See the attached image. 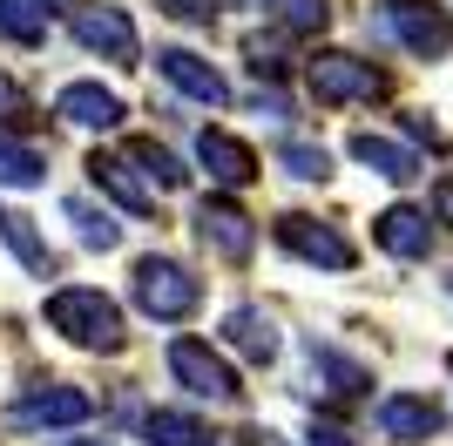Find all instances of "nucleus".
<instances>
[{"label": "nucleus", "mask_w": 453, "mask_h": 446, "mask_svg": "<svg viewBox=\"0 0 453 446\" xmlns=\"http://www.w3.org/2000/svg\"><path fill=\"white\" fill-rule=\"evenodd\" d=\"M48 325H55L68 345L81 352H122V304L109 291H95V284H68V291L48 297Z\"/></svg>", "instance_id": "1"}, {"label": "nucleus", "mask_w": 453, "mask_h": 446, "mask_svg": "<svg viewBox=\"0 0 453 446\" xmlns=\"http://www.w3.org/2000/svg\"><path fill=\"white\" fill-rule=\"evenodd\" d=\"M135 304L150 318H163V325H183L196 304H203V278H189L176 258H142L135 264V278H129Z\"/></svg>", "instance_id": "2"}, {"label": "nucleus", "mask_w": 453, "mask_h": 446, "mask_svg": "<svg viewBox=\"0 0 453 446\" xmlns=\"http://www.w3.org/2000/svg\"><path fill=\"white\" fill-rule=\"evenodd\" d=\"M379 20L399 35V48H413L419 61L453 55V14L440 0H379Z\"/></svg>", "instance_id": "3"}, {"label": "nucleus", "mask_w": 453, "mask_h": 446, "mask_svg": "<svg viewBox=\"0 0 453 446\" xmlns=\"http://www.w3.org/2000/svg\"><path fill=\"white\" fill-rule=\"evenodd\" d=\"M304 81H311V95H319L325 109H339V102H379L386 95V74L359 55H311Z\"/></svg>", "instance_id": "4"}, {"label": "nucleus", "mask_w": 453, "mask_h": 446, "mask_svg": "<svg viewBox=\"0 0 453 446\" xmlns=\"http://www.w3.org/2000/svg\"><path fill=\"white\" fill-rule=\"evenodd\" d=\"M170 372H176V386H189L196 399H217V406H237V399H244L237 372L224 365V352H210L203 338H176L170 345Z\"/></svg>", "instance_id": "5"}, {"label": "nucleus", "mask_w": 453, "mask_h": 446, "mask_svg": "<svg viewBox=\"0 0 453 446\" xmlns=\"http://www.w3.org/2000/svg\"><path fill=\"white\" fill-rule=\"evenodd\" d=\"M75 41L88 48V55H109V61H122V68H135V61H142L135 20L122 14V7H88V0H81V7H75Z\"/></svg>", "instance_id": "6"}, {"label": "nucleus", "mask_w": 453, "mask_h": 446, "mask_svg": "<svg viewBox=\"0 0 453 446\" xmlns=\"http://www.w3.org/2000/svg\"><path fill=\"white\" fill-rule=\"evenodd\" d=\"M278 243L304 264H325V271H352V264H359L352 237H339V230L319 223V217H278Z\"/></svg>", "instance_id": "7"}, {"label": "nucleus", "mask_w": 453, "mask_h": 446, "mask_svg": "<svg viewBox=\"0 0 453 446\" xmlns=\"http://www.w3.org/2000/svg\"><path fill=\"white\" fill-rule=\"evenodd\" d=\"M196 237H203L224 264H244L250 250H257V223H250L237 204H224V196H203V204H196Z\"/></svg>", "instance_id": "8"}, {"label": "nucleus", "mask_w": 453, "mask_h": 446, "mask_svg": "<svg viewBox=\"0 0 453 446\" xmlns=\"http://www.w3.org/2000/svg\"><path fill=\"white\" fill-rule=\"evenodd\" d=\"M440 427H447V412H440V399H426V392H386V399H379V433L399 440V446L434 440Z\"/></svg>", "instance_id": "9"}, {"label": "nucleus", "mask_w": 453, "mask_h": 446, "mask_svg": "<svg viewBox=\"0 0 453 446\" xmlns=\"http://www.w3.org/2000/svg\"><path fill=\"white\" fill-rule=\"evenodd\" d=\"M88 412H95L88 392H75V386H41V392H27V399H14V427L61 433V427H81Z\"/></svg>", "instance_id": "10"}, {"label": "nucleus", "mask_w": 453, "mask_h": 446, "mask_svg": "<svg viewBox=\"0 0 453 446\" xmlns=\"http://www.w3.org/2000/svg\"><path fill=\"white\" fill-rule=\"evenodd\" d=\"M304 379H311V399H332V406H345V399H365V392H372V372H365L359 358L332 352V345H311Z\"/></svg>", "instance_id": "11"}, {"label": "nucleus", "mask_w": 453, "mask_h": 446, "mask_svg": "<svg viewBox=\"0 0 453 446\" xmlns=\"http://www.w3.org/2000/svg\"><path fill=\"white\" fill-rule=\"evenodd\" d=\"M156 68H163V81L183 88L189 102H210V109H224V102H230V81L210 68L203 55H189V48H156Z\"/></svg>", "instance_id": "12"}, {"label": "nucleus", "mask_w": 453, "mask_h": 446, "mask_svg": "<svg viewBox=\"0 0 453 446\" xmlns=\"http://www.w3.org/2000/svg\"><path fill=\"white\" fill-rule=\"evenodd\" d=\"M196 163L210 169V183H224V189L257 183V156H250V142H237L230 129H203L196 135Z\"/></svg>", "instance_id": "13"}, {"label": "nucleus", "mask_w": 453, "mask_h": 446, "mask_svg": "<svg viewBox=\"0 0 453 446\" xmlns=\"http://www.w3.org/2000/svg\"><path fill=\"white\" fill-rule=\"evenodd\" d=\"M55 115L75 122V129H115L129 109H122V95H109L102 81H68V88L55 95Z\"/></svg>", "instance_id": "14"}, {"label": "nucleus", "mask_w": 453, "mask_h": 446, "mask_svg": "<svg viewBox=\"0 0 453 446\" xmlns=\"http://www.w3.org/2000/svg\"><path fill=\"white\" fill-rule=\"evenodd\" d=\"M88 176H95V189H109L129 217H150V210H156V189L135 176V156H102V149H95V156H88Z\"/></svg>", "instance_id": "15"}, {"label": "nucleus", "mask_w": 453, "mask_h": 446, "mask_svg": "<svg viewBox=\"0 0 453 446\" xmlns=\"http://www.w3.org/2000/svg\"><path fill=\"white\" fill-rule=\"evenodd\" d=\"M372 243H379V250H393V258H426V250H434V223H426V210L393 204V210H379V217H372Z\"/></svg>", "instance_id": "16"}, {"label": "nucleus", "mask_w": 453, "mask_h": 446, "mask_svg": "<svg viewBox=\"0 0 453 446\" xmlns=\"http://www.w3.org/2000/svg\"><path fill=\"white\" fill-rule=\"evenodd\" d=\"M224 345L244 352L250 365H271V358H278V325H271L257 304H237V311L224 318Z\"/></svg>", "instance_id": "17"}, {"label": "nucleus", "mask_w": 453, "mask_h": 446, "mask_svg": "<svg viewBox=\"0 0 453 446\" xmlns=\"http://www.w3.org/2000/svg\"><path fill=\"white\" fill-rule=\"evenodd\" d=\"M352 163H365L372 176H386V183H413V176H419V156H413V149L393 142V135H372V129L352 135Z\"/></svg>", "instance_id": "18"}, {"label": "nucleus", "mask_w": 453, "mask_h": 446, "mask_svg": "<svg viewBox=\"0 0 453 446\" xmlns=\"http://www.w3.org/2000/svg\"><path fill=\"white\" fill-rule=\"evenodd\" d=\"M0 237H7V250H14L35 278H55L61 264H55V250H48V237L35 230V217H20V210H0Z\"/></svg>", "instance_id": "19"}, {"label": "nucleus", "mask_w": 453, "mask_h": 446, "mask_svg": "<svg viewBox=\"0 0 453 446\" xmlns=\"http://www.w3.org/2000/svg\"><path fill=\"white\" fill-rule=\"evenodd\" d=\"M142 440H150V446H217V433H210L196 412L156 406V412H142Z\"/></svg>", "instance_id": "20"}, {"label": "nucleus", "mask_w": 453, "mask_h": 446, "mask_svg": "<svg viewBox=\"0 0 453 446\" xmlns=\"http://www.w3.org/2000/svg\"><path fill=\"white\" fill-rule=\"evenodd\" d=\"M61 210H68V223H75V237L88 243V250H115V243H122V223H115L109 210H95L88 196H68Z\"/></svg>", "instance_id": "21"}, {"label": "nucleus", "mask_w": 453, "mask_h": 446, "mask_svg": "<svg viewBox=\"0 0 453 446\" xmlns=\"http://www.w3.org/2000/svg\"><path fill=\"white\" fill-rule=\"evenodd\" d=\"M41 176H48V156H35L27 142H14L0 129V189H35Z\"/></svg>", "instance_id": "22"}, {"label": "nucleus", "mask_w": 453, "mask_h": 446, "mask_svg": "<svg viewBox=\"0 0 453 446\" xmlns=\"http://www.w3.org/2000/svg\"><path fill=\"white\" fill-rule=\"evenodd\" d=\"M0 41L41 48V41H48V14H41L35 0H0Z\"/></svg>", "instance_id": "23"}, {"label": "nucleus", "mask_w": 453, "mask_h": 446, "mask_svg": "<svg viewBox=\"0 0 453 446\" xmlns=\"http://www.w3.org/2000/svg\"><path fill=\"white\" fill-rule=\"evenodd\" d=\"M129 156H135V169H142L150 183H163V189H183V183H189V169L176 163V149L150 142V135H135V142H129Z\"/></svg>", "instance_id": "24"}, {"label": "nucleus", "mask_w": 453, "mask_h": 446, "mask_svg": "<svg viewBox=\"0 0 453 446\" xmlns=\"http://www.w3.org/2000/svg\"><path fill=\"white\" fill-rule=\"evenodd\" d=\"M278 169H284V176H298V183H325V176H332V156H325L319 142L284 135V142H278Z\"/></svg>", "instance_id": "25"}, {"label": "nucleus", "mask_w": 453, "mask_h": 446, "mask_svg": "<svg viewBox=\"0 0 453 446\" xmlns=\"http://www.w3.org/2000/svg\"><path fill=\"white\" fill-rule=\"evenodd\" d=\"M271 7H278V20L291 27V35H325V20H332L325 0H271Z\"/></svg>", "instance_id": "26"}, {"label": "nucleus", "mask_w": 453, "mask_h": 446, "mask_svg": "<svg viewBox=\"0 0 453 446\" xmlns=\"http://www.w3.org/2000/svg\"><path fill=\"white\" fill-rule=\"evenodd\" d=\"M35 122H41V109L14 88V81H7V74H0V129L14 135V129H35Z\"/></svg>", "instance_id": "27"}, {"label": "nucleus", "mask_w": 453, "mask_h": 446, "mask_svg": "<svg viewBox=\"0 0 453 446\" xmlns=\"http://www.w3.org/2000/svg\"><path fill=\"white\" fill-rule=\"evenodd\" d=\"M163 14H170V20H189V27H210V14H217V7H210V0H163Z\"/></svg>", "instance_id": "28"}, {"label": "nucleus", "mask_w": 453, "mask_h": 446, "mask_svg": "<svg viewBox=\"0 0 453 446\" xmlns=\"http://www.w3.org/2000/svg\"><path fill=\"white\" fill-rule=\"evenodd\" d=\"M434 217L453 230V176H447V183H434Z\"/></svg>", "instance_id": "29"}, {"label": "nucleus", "mask_w": 453, "mask_h": 446, "mask_svg": "<svg viewBox=\"0 0 453 446\" xmlns=\"http://www.w3.org/2000/svg\"><path fill=\"white\" fill-rule=\"evenodd\" d=\"M304 446H359V440H352V433H339V427H311V440H304Z\"/></svg>", "instance_id": "30"}, {"label": "nucleus", "mask_w": 453, "mask_h": 446, "mask_svg": "<svg viewBox=\"0 0 453 446\" xmlns=\"http://www.w3.org/2000/svg\"><path fill=\"white\" fill-rule=\"evenodd\" d=\"M35 7H41V14H75L81 0H35Z\"/></svg>", "instance_id": "31"}, {"label": "nucleus", "mask_w": 453, "mask_h": 446, "mask_svg": "<svg viewBox=\"0 0 453 446\" xmlns=\"http://www.w3.org/2000/svg\"><path fill=\"white\" fill-rule=\"evenodd\" d=\"M250 440H257V446H284V440H278V433H250Z\"/></svg>", "instance_id": "32"}, {"label": "nucleus", "mask_w": 453, "mask_h": 446, "mask_svg": "<svg viewBox=\"0 0 453 446\" xmlns=\"http://www.w3.org/2000/svg\"><path fill=\"white\" fill-rule=\"evenodd\" d=\"M68 446H109V440H68Z\"/></svg>", "instance_id": "33"}]
</instances>
